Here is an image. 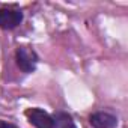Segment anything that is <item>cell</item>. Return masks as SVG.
Instances as JSON below:
<instances>
[{"instance_id": "3", "label": "cell", "mask_w": 128, "mask_h": 128, "mask_svg": "<svg viewBox=\"0 0 128 128\" xmlns=\"http://www.w3.org/2000/svg\"><path fill=\"white\" fill-rule=\"evenodd\" d=\"M26 116L29 118L30 124L36 128H54L53 118L41 108H29L26 112Z\"/></svg>"}, {"instance_id": "4", "label": "cell", "mask_w": 128, "mask_h": 128, "mask_svg": "<svg viewBox=\"0 0 128 128\" xmlns=\"http://www.w3.org/2000/svg\"><path fill=\"white\" fill-rule=\"evenodd\" d=\"M90 125L94 128H114L118 120L113 114L110 113H104V112H100V113H94L89 119Z\"/></svg>"}, {"instance_id": "2", "label": "cell", "mask_w": 128, "mask_h": 128, "mask_svg": "<svg viewBox=\"0 0 128 128\" xmlns=\"http://www.w3.org/2000/svg\"><path fill=\"white\" fill-rule=\"evenodd\" d=\"M23 20V12L17 8H0V27L14 29Z\"/></svg>"}, {"instance_id": "6", "label": "cell", "mask_w": 128, "mask_h": 128, "mask_svg": "<svg viewBox=\"0 0 128 128\" xmlns=\"http://www.w3.org/2000/svg\"><path fill=\"white\" fill-rule=\"evenodd\" d=\"M0 128H17L14 124H9V122H5V120H0Z\"/></svg>"}, {"instance_id": "1", "label": "cell", "mask_w": 128, "mask_h": 128, "mask_svg": "<svg viewBox=\"0 0 128 128\" xmlns=\"http://www.w3.org/2000/svg\"><path fill=\"white\" fill-rule=\"evenodd\" d=\"M17 63L21 71L24 72H33L38 63L36 53L29 47H20L17 50Z\"/></svg>"}, {"instance_id": "5", "label": "cell", "mask_w": 128, "mask_h": 128, "mask_svg": "<svg viewBox=\"0 0 128 128\" xmlns=\"http://www.w3.org/2000/svg\"><path fill=\"white\" fill-rule=\"evenodd\" d=\"M53 120H54V128H77L72 118L66 113H57Z\"/></svg>"}]
</instances>
